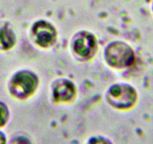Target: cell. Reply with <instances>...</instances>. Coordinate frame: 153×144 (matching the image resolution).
<instances>
[{"label": "cell", "mask_w": 153, "mask_h": 144, "mask_svg": "<svg viewBox=\"0 0 153 144\" xmlns=\"http://www.w3.org/2000/svg\"><path fill=\"white\" fill-rule=\"evenodd\" d=\"M74 94V88L68 81L59 82L54 89V97L57 101H65L71 99Z\"/></svg>", "instance_id": "6"}, {"label": "cell", "mask_w": 153, "mask_h": 144, "mask_svg": "<svg viewBox=\"0 0 153 144\" xmlns=\"http://www.w3.org/2000/svg\"><path fill=\"white\" fill-rule=\"evenodd\" d=\"M8 117V111L4 105L0 104V126L5 124Z\"/></svg>", "instance_id": "8"}, {"label": "cell", "mask_w": 153, "mask_h": 144, "mask_svg": "<svg viewBox=\"0 0 153 144\" xmlns=\"http://www.w3.org/2000/svg\"><path fill=\"white\" fill-rule=\"evenodd\" d=\"M95 47V39L89 34H82L74 42L75 51L82 56H89L94 50Z\"/></svg>", "instance_id": "5"}, {"label": "cell", "mask_w": 153, "mask_h": 144, "mask_svg": "<svg viewBox=\"0 0 153 144\" xmlns=\"http://www.w3.org/2000/svg\"><path fill=\"white\" fill-rule=\"evenodd\" d=\"M12 144H29V143H28L26 140H25L19 139L17 140L14 141Z\"/></svg>", "instance_id": "10"}, {"label": "cell", "mask_w": 153, "mask_h": 144, "mask_svg": "<svg viewBox=\"0 0 153 144\" xmlns=\"http://www.w3.org/2000/svg\"><path fill=\"white\" fill-rule=\"evenodd\" d=\"M5 138H4V137L0 134V144H5Z\"/></svg>", "instance_id": "11"}, {"label": "cell", "mask_w": 153, "mask_h": 144, "mask_svg": "<svg viewBox=\"0 0 153 144\" xmlns=\"http://www.w3.org/2000/svg\"><path fill=\"white\" fill-rule=\"evenodd\" d=\"M33 33L37 43L41 46L48 47L51 45L56 37L55 29L50 23L39 22L34 26Z\"/></svg>", "instance_id": "4"}, {"label": "cell", "mask_w": 153, "mask_h": 144, "mask_svg": "<svg viewBox=\"0 0 153 144\" xmlns=\"http://www.w3.org/2000/svg\"><path fill=\"white\" fill-rule=\"evenodd\" d=\"M106 59L111 65L115 67H126L131 64L134 55L130 48L123 43H114L106 50Z\"/></svg>", "instance_id": "1"}, {"label": "cell", "mask_w": 153, "mask_h": 144, "mask_svg": "<svg viewBox=\"0 0 153 144\" xmlns=\"http://www.w3.org/2000/svg\"><path fill=\"white\" fill-rule=\"evenodd\" d=\"M89 144H110L104 139H95L92 140Z\"/></svg>", "instance_id": "9"}, {"label": "cell", "mask_w": 153, "mask_h": 144, "mask_svg": "<svg viewBox=\"0 0 153 144\" xmlns=\"http://www.w3.org/2000/svg\"><path fill=\"white\" fill-rule=\"evenodd\" d=\"M136 95L133 89L128 86H116L108 94L109 102L120 108H127L134 103Z\"/></svg>", "instance_id": "2"}, {"label": "cell", "mask_w": 153, "mask_h": 144, "mask_svg": "<svg viewBox=\"0 0 153 144\" xmlns=\"http://www.w3.org/2000/svg\"><path fill=\"white\" fill-rule=\"evenodd\" d=\"M36 84V79L33 74L29 72H21L13 79L11 90L17 97L24 98L33 92Z\"/></svg>", "instance_id": "3"}, {"label": "cell", "mask_w": 153, "mask_h": 144, "mask_svg": "<svg viewBox=\"0 0 153 144\" xmlns=\"http://www.w3.org/2000/svg\"><path fill=\"white\" fill-rule=\"evenodd\" d=\"M14 42V35L11 31L8 29L6 26L0 28V47L7 49L12 46Z\"/></svg>", "instance_id": "7"}]
</instances>
